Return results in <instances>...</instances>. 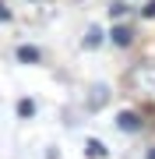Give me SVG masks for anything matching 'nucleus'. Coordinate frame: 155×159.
Returning a JSON list of instances; mask_svg holds the SVG:
<instances>
[{
	"instance_id": "obj_3",
	"label": "nucleus",
	"mask_w": 155,
	"mask_h": 159,
	"mask_svg": "<svg viewBox=\"0 0 155 159\" xmlns=\"http://www.w3.org/2000/svg\"><path fill=\"white\" fill-rule=\"evenodd\" d=\"M106 102H109V89H106V85H95L92 96H88V106H92V110H102Z\"/></svg>"
},
{
	"instance_id": "obj_5",
	"label": "nucleus",
	"mask_w": 155,
	"mask_h": 159,
	"mask_svg": "<svg viewBox=\"0 0 155 159\" xmlns=\"http://www.w3.org/2000/svg\"><path fill=\"white\" fill-rule=\"evenodd\" d=\"M18 60H21V64H39L42 53L35 50V46H18Z\"/></svg>"
},
{
	"instance_id": "obj_6",
	"label": "nucleus",
	"mask_w": 155,
	"mask_h": 159,
	"mask_svg": "<svg viewBox=\"0 0 155 159\" xmlns=\"http://www.w3.org/2000/svg\"><path fill=\"white\" fill-rule=\"evenodd\" d=\"M85 148H88V156H92V159H106V156H109V152H106V145L99 142V138H88Z\"/></svg>"
},
{
	"instance_id": "obj_11",
	"label": "nucleus",
	"mask_w": 155,
	"mask_h": 159,
	"mask_svg": "<svg viewBox=\"0 0 155 159\" xmlns=\"http://www.w3.org/2000/svg\"><path fill=\"white\" fill-rule=\"evenodd\" d=\"M0 21H11V11L4 7V0H0Z\"/></svg>"
},
{
	"instance_id": "obj_2",
	"label": "nucleus",
	"mask_w": 155,
	"mask_h": 159,
	"mask_svg": "<svg viewBox=\"0 0 155 159\" xmlns=\"http://www.w3.org/2000/svg\"><path fill=\"white\" fill-rule=\"evenodd\" d=\"M116 127H120L123 134H138L144 127V120H141V113H134V110H123V113H116Z\"/></svg>"
},
{
	"instance_id": "obj_8",
	"label": "nucleus",
	"mask_w": 155,
	"mask_h": 159,
	"mask_svg": "<svg viewBox=\"0 0 155 159\" xmlns=\"http://www.w3.org/2000/svg\"><path fill=\"white\" fill-rule=\"evenodd\" d=\"M18 113H21V117H32L35 113V102L32 99H21V102H18Z\"/></svg>"
},
{
	"instance_id": "obj_1",
	"label": "nucleus",
	"mask_w": 155,
	"mask_h": 159,
	"mask_svg": "<svg viewBox=\"0 0 155 159\" xmlns=\"http://www.w3.org/2000/svg\"><path fill=\"white\" fill-rule=\"evenodd\" d=\"M123 85L131 89L138 99H144V102H152V106H155V64H152V60L134 64V67L123 74Z\"/></svg>"
},
{
	"instance_id": "obj_4",
	"label": "nucleus",
	"mask_w": 155,
	"mask_h": 159,
	"mask_svg": "<svg viewBox=\"0 0 155 159\" xmlns=\"http://www.w3.org/2000/svg\"><path fill=\"white\" fill-rule=\"evenodd\" d=\"M113 43L116 46H131L134 43V29H131V25H116V29H113Z\"/></svg>"
},
{
	"instance_id": "obj_12",
	"label": "nucleus",
	"mask_w": 155,
	"mask_h": 159,
	"mask_svg": "<svg viewBox=\"0 0 155 159\" xmlns=\"http://www.w3.org/2000/svg\"><path fill=\"white\" fill-rule=\"evenodd\" d=\"M144 159H155V145H148V148H144Z\"/></svg>"
},
{
	"instance_id": "obj_9",
	"label": "nucleus",
	"mask_w": 155,
	"mask_h": 159,
	"mask_svg": "<svg viewBox=\"0 0 155 159\" xmlns=\"http://www.w3.org/2000/svg\"><path fill=\"white\" fill-rule=\"evenodd\" d=\"M141 14H144V18H155V0H148V4L141 7Z\"/></svg>"
},
{
	"instance_id": "obj_7",
	"label": "nucleus",
	"mask_w": 155,
	"mask_h": 159,
	"mask_svg": "<svg viewBox=\"0 0 155 159\" xmlns=\"http://www.w3.org/2000/svg\"><path fill=\"white\" fill-rule=\"evenodd\" d=\"M99 43H102V29H95V25H92V29H88V35H85V43H81V46H85V50H95Z\"/></svg>"
},
{
	"instance_id": "obj_10",
	"label": "nucleus",
	"mask_w": 155,
	"mask_h": 159,
	"mask_svg": "<svg viewBox=\"0 0 155 159\" xmlns=\"http://www.w3.org/2000/svg\"><path fill=\"white\" fill-rule=\"evenodd\" d=\"M109 11H113V18H123V11H127V4H113V7H109Z\"/></svg>"
}]
</instances>
